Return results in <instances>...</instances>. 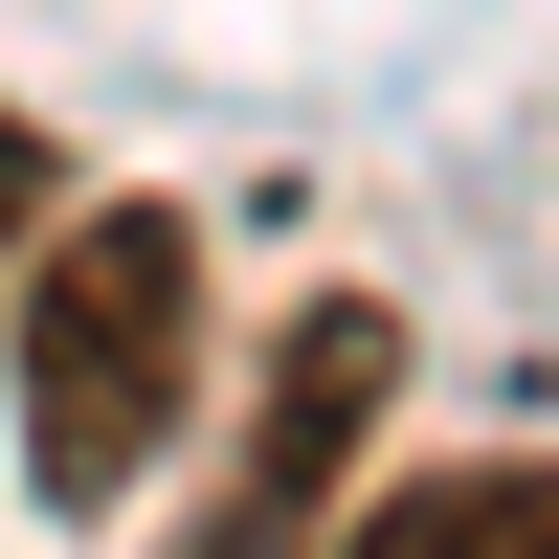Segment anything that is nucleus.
<instances>
[{
    "label": "nucleus",
    "instance_id": "obj_4",
    "mask_svg": "<svg viewBox=\"0 0 559 559\" xmlns=\"http://www.w3.org/2000/svg\"><path fill=\"white\" fill-rule=\"evenodd\" d=\"M23 224H45V134L0 112V269H23Z\"/></svg>",
    "mask_w": 559,
    "mask_h": 559
},
{
    "label": "nucleus",
    "instance_id": "obj_1",
    "mask_svg": "<svg viewBox=\"0 0 559 559\" xmlns=\"http://www.w3.org/2000/svg\"><path fill=\"white\" fill-rule=\"evenodd\" d=\"M179 403H202V224L179 202L23 224V471H45V515H134Z\"/></svg>",
    "mask_w": 559,
    "mask_h": 559
},
{
    "label": "nucleus",
    "instance_id": "obj_2",
    "mask_svg": "<svg viewBox=\"0 0 559 559\" xmlns=\"http://www.w3.org/2000/svg\"><path fill=\"white\" fill-rule=\"evenodd\" d=\"M381 403H403V313L381 292H313L292 336H269V381H247V471H224L202 559H313V492L381 448Z\"/></svg>",
    "mask_w": 559,
    "mask_h": 559
},
{
    "label": "nucleus",
    "instance_id": "obj_3",
    "mask_svg": "<svg viewBox=\"0 0 559 559\" xmlns=\"http://www.w3.org/2000/svg\"><path fill=\"white\" fill-rule=\"evenodd\" d=\"M358 559H559V448H492V471H426L358 515Z\"/></svg>",
    "mask_w": 559,
    "mask_h": 559
}]
</instances>
